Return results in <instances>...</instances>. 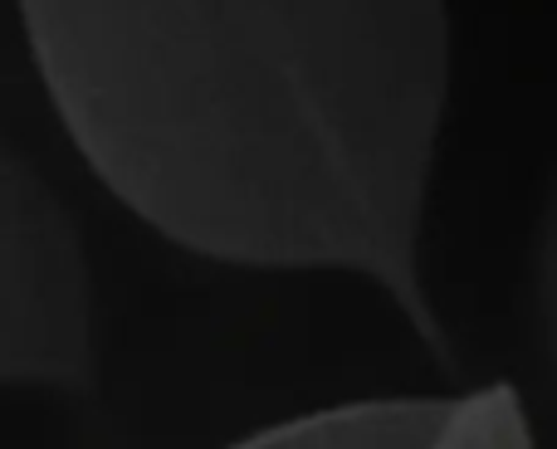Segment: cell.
<instances>
[{
    "label": "cell",
    "instance_id": "1",
    "mask_svg": "<svg viewBox=\"0 0 557 449\" xmlns=\"http://www.w3.org/2000/svg\"><path fill=\"white\" fill-rule=\"evenodd\" d=\"M88 172L245 269L372 278L445 347L421 225L450 98L445 0H15Z\"/></svg>",
    "mask_w": 557,
    "mask_h": 449
},
{
    "label": "cell",
    "instance_id": "2",
    "mask_svg": "<svg viewBox=\"0 0 557 449\" xmlns=\"http://www.w3.org/2000/svg\"><path fill=\"white\" fill-rule=\"evenodd\" d=\"M94 274L49 182L0 142V386L94 382Z\"/></svg>",
    "mask_w": 557,
    "mask_h": 449
},
{
    "label": "cell",
    "instance_id": "3",
    "mask_svg": "<svg viewBox=\"0 0 557 449\" xmlns=\"http://www.w3.org/2000/svg\"><path fill=\"white\" fill-rule=\"evenodd\" d=\"M225 449H533L513 386L465 396H376L264 425Z\"/></svg>",
    "mask_w": 557,
    "mask_h": 449
},
{
    "label": "cell",
    "instance_id": "4",
    "mask_svg": "<svg viewBox=\"0 0 557 449\" xmlns=\"http://www.w3.org/2000/svg\"><path fill=\"white\" fill-rule=\"evenodd\" d=\"M539 298H543V327H548V352L557 366V196L548 221H543V245H539Z\"/></svg>",
    "mask_w": 557,
    "mask_h": 449
}]
</instances>
